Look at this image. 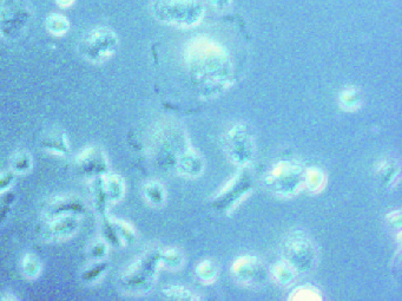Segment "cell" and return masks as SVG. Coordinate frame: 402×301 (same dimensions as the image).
Returning a JSON list of instances; mask_svg holds the SVG:
<instances>
[{
    "mask_svg": "<svg viewBox=\"0 0 402 301\" xmlns=\"http://www.w3.org/2000/svg\"><path fill=\"white\" fill-rule=\"evenodd\" d=\"M304 183L307 184L309 191H320L325 187V175L321 173V170L311 168L306 171Z\"/></svg>",
    "mask_w": 402,
    "mask_h": 301,
    "instance_id": "5bb4252c",
    "label": "cell"
},
{
    "mask_svg": "<svg viewBox=\"0 0 402 301\" xmlns=\"http://www.w3.org/2000/svg\"><path fill=\"white\" fill-rule=\"evenodd\" d=\"M13 166L18 173H24L31 166V159L25 154H21L14 159Z\"/></svg>",
    "mask_w": 402,
    "mask_h": 301,
    "instance_id": "7402d4cb",
    "label": "cell"
},
{
    "mask_svg": "<svg viewBox=\"0 0 402 301\" xmlns=\"http://www.w3.org/2000/svg\"><path fill=\"white\" fill-rule=\"evenodd\" d=\"M196 272H197L198 276L205 283H212V280L215 279V267L210 261L201 262L198 265Z\"/></svg>",
    "mask_w": 402,
    "mask_h": 301,
    "instance_id": "d6986e66",
    "label": "cell"
},
{
    "mask_svg": "<svg viewBox=\"0 0 402 301\" xmlns=\"http://www.w3.org/2000/svg\"><path fill=\"white\" fill-rule=\"evenodd\" d=\"M306 171L295 163L282 161L272 166L265 177V184L269 191L281 196H292L300 191L304 184Z\"/></svg>",
    "mask_w": 402,
    "mask_h": 301,
    "instance_id": "277c9868",
    "label": "cell"
},
{
    "mask_svg": "<svg viewBox=\"0 0 402 301\" xmlns=\"http://www.w3.org/2000/svg\"><path fill=\"white\" fill-rule=\"evenodd\" d=\"M161 259V255L156 256L152 255L149 258H144L138 261L136 265H132L130 272L125 276L129 286L144 287L151 283V278L155 276V268L157 262Z\"/></svg>",
    "mask_w": 402,
    "mask_h": 301,
    "instance_id": "52a82bcc",
    "label": "cell"
},
{
    "mask_svg": "<svg viewBox=\"0 0 402 301\" xmlns=\"http://www.w3.org/2000/svg\"><path fill=\"white\" fill-rule=\"evenodd\" d=\"M46 28L52 35H63L69 31V21L59 13H51L46 19Z\"/></svg>",
    "mask_w": 402,
    "mask_h": 301,
    "instance_id": "8fae6325",
    "label": "cell"
},
{
    "mask_svg": "<svg viewBox=\"0 0 402 301\" xmlns=\"http://www.w3.org/2000/svg\"><path fill=\"white\" fill-rule=\"evenodd\" d=\"M144 195L147 200H148L151 205H162L164 200H166L164 189H163L161 184L156 183V182H150V183L145 186Z\"/></svg>",
    "mask_w": 402,
    "mask_h": 301,
    "instance_id": "4fadbf2b",
    "label": "cell"
},
{
    "mask_svg": "<svg viewBox=\"0 0 402 301\" xmlns=\"http://www.w3.org/2000/svg\"><path fill=\"white\" fill-rule=\"evenodd\" d=\"M118 47L116 33L110 28H92L81 39L78 50L85 59L92 63H102L109 59Z\"/></svg>",
    "mask_w": 402,
    "mask_h": 301,
    "instance_id": "3957f363",
    "label": "cell"
},
{
    "mask_svg": "<svg viewBox=\"0 0 402 301\" xmlns=\"http://www.w3.org/2000/svg\"><path fill=\"white\" fill-rule=\"evenodd\" d=\"M161 261L164 262L168 266L178 267L182 262V256L175 249H168L163 254H161Z\"/></svg>",
    "mask_w": 402,
    "mask_h": 301,
    "instance_id": "44dd1931",
    "label": "cell"
},
{
    "mask_svg": "<svg viewBox=\"0 0 402 301\" xmlns=\"http://www.w3.org/2000/svg\"><path fill=\"white\" fill-rule=\"evenodd\" d=\"M253 138L248 132L244 125H235L231 130L226 134V152L233 159L234 163L239 166H247L253 159Z\"/></svg>",
    "mask_w": 402,
    "mask_h": 301,
    "instance_id": "8992f818",
    "label": "cell"
},
{
    "mask_svg": "<svg viewBox=\"0 0 402 301\" xmlns=\"http://www.w3.org/2000/svg\"><path fill=\"white\" fill-rule=\"evenodd\" d=\"M104 191L111 201L120 200L124 194V184L120 177L110 176L104 182Z\"/></svg>",
    "mask_w": 402,
    "mask_h": 301,
    "instance_id": "7c38bea8",
    "label": "cell"
},
{
    "mask_svg": "<svg viewBox=\"0 0 402 301\" xmlns=\"http://www.w3.org/2000/svg\"><path fill=\"white\" fill-rule=\"evenodd\" d=\"M178 169L187 176H197L203 169V161L195 152H185L178 161Z\"/></svg>",
    "mask_w": 402,
    "mask_h": 301,
    "instance_id": "9c48e42d",
    "label": "cell"
},
{
    "mask_svg": "<svg viewBox=\"0 0 402 301\" xmlns=\"http://www.w3.org/2000/svg\"><path fill=\"white\" fill-rule=\"evenodd\" d=\"M233 0H208V3L212 5V7H215L216 10L222 11L226 7L230 6Z\"/></svg>",
    "mask_w": 402,
    "mask_h": 301,
    "instance_id": "603a6c76",
    "label": "cell"
},
{
    "mask_svg": "<svg viewBox=\"0 0 402 301\" xmlns=\"http://www.w3.org/2000/svg\"><path fill=\"white\" fill-rule=\"evenodd\" d=\"M185 60L191 81L205 97L219 95L233 83V63L224 47L207 37L188 44Z\"/></svg>",
    "mask_w": 402,
    "mask_h": 301,
    "instance_id": "6da1fadb",
    "label": "cell"
},
{
    "mask_svg": "<svg viewBox=\"0 0 402 301\" xmlns=\"http://www.w3.org/2000/svg\"><path fill=\"white\" fill-rule=\"evenodd\" d=\"M292 299H295V300H318L320 297H318V290L313 287H301L294 292Z\"/></svg>",
    "mask_w": 402,
    "mask_h": 301,
    "instance_id": "ffe728a7",
    "label": "cell"
},
{
    "mask_svg": "<svg viewBox=\"0 0 402 301\" xmlns=\"http://www.w3.org/2000/svg\"><path fill=\"white\" fill-rule=\"evenodd\" d=\"M274 276L275 279L279 281L280 283H288L294 279L295 276V269L287 263V262H281V263H277V265L274 267Z\"/></svg>",
    "mask_w": 402,
    "mask_h": 301,
    "instance_id": "2e32d148",
    "label": "cell"
},
{
    "mask_svg": "<svg viewBox=\"0 0 402 301\" xmlns=\"http://www.w3.org/2000/svg\"><path fill=\"white\" fill-rule=\"evenodd\" d=\"M285 258L295 271H304L311 267L315 256L314 247L309 237L301 232H295L287 239L285 244Z\"/></svg>",
    "mask_w": 402,
    "mask_h": 301,
    "instance_id": "5b68a950",
    "label": "cell"
},
{
    "mask_svg": "<svg viewBox=\"0 0 402 301\" xmlns=\"http://www.w3.org/2000/svg\"><path fill=\"white\" fill-rule=\"evenodd\" d=\"M74 0H57V4L62 7H69L74 4Z\"/></svg>",
    "mask_w": 402,
    "mask_h": 301,
    "instance_id": "cb8c5ba5",
    "label": "cell"
},
{
    "mask_svg": "<svg viewBox=\"0 0 402 301\" xmlns=\"http://www.w3.org/2000/svg\"><path fill=\"white\" fill-rule=\"evenodd\" d=\"M340 103L343 109L353 111L360 106V97L357 95V90L353 88L346 89L340 96Z\"/></svg>",
    "mask_w": 402,
    "mask_h": 301,
    "instance_id": "9a60e30c",
    "label": "cell"
},
{
    "mask_svg": "<svg viewBox=\"0 0 402 301\" xmlns=\"http://www.w3.org/2000/svg\"><path fill=\"white\" fill-rule=\"evenodd\" d=\"M23 271L28 278H35L40 272V263L32 255H26V258L23 260Z\"/></svg>",
    "mask_w": 402,
    "mask_h": 301,
    "instance_id": "ac0fdd59",
    "label": "cell"
},
{
    "mask_svg": "<svg viewBox=\"0 0 402 301\" xmlns=\"http://www.w3.org/2000/svg\"><path fill=\"white\" fill-rule=\"evenodd\" d=\"M255 262H256V259L251 258V256L240 258L234 263V273L236 274V276L241 278L242 281L251 280V278L254 276L255 269H256Z\"/></svg>",
    "mask_w": 402,
    "mask_h": 301,
    "instance_id": "30bf717a",
    "label": "cell"
},
{
    "mask_svg": "<svg viewBox=\"0 0 402 301\" xmlns=\"http://www.w3.org/2000/svg\"><path fill=\"white\" fill-rule=\"evenodd\" d=\"M166 297L173 300H195L196 297L193 294L182 286H171L168 290H164Z\"/></svg>",
    "mask_w": 402,
    "mask_h": 301,
    "instance_id": "e0dca14e",
    "label": "cell"
},
{
    "mask_svg": "<svg viewBox=\"0 0 402 301\" xmlns=\"http://www.w3.org/2000/svg\"><path fill=\"white\" fill-rule=\"evenodd\" d=\"M76 228H77V225L74 222V217L65 216V217H57L54 221L50 223L47 230H49V237L51 239L59 240V239L70 237Z\"/></svg>",
    "mask_w": 402,
    "mask_h": 301,
    "instance_id": "ba28073f",
    "label": "cell"
},
{
    "mask_svg": "<svg viewBox=\"0 0 402 301\" xmlns=\"http://www.w3.org/2000/svg\"><path fill=\"white\" fill-rule=\"evenodd\" d=\"M152 13L157 21L177 28H193L205 17L203 0H152Z\"/></svg>",
    "mask_w": 402,
    "mask_h": 301,
    "instance_id": "7a4b0ae2",
    "label": "cell"
}]
</instances>
